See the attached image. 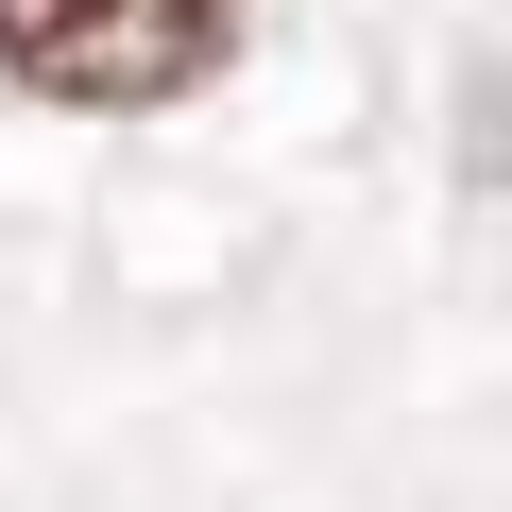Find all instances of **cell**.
Masks as SVG:
<instances>
[{
    "label": "cell",
    "mask_w": 512,
    "mask_h": 512,
    "mask_svg": "<svg viewBox=\"0 0 512 512\" xmlns=\"http://www.w3.org/2000/svg\"><path fill=\"white\" fill-rule=\"evenodd\" d=\"M256 0H0V86L69 120H171L239 69Z\"/></svg>",
    "instance_id": "obj_1"
},
{
    "label": "cell",
    "mask_w": 512,
    "mask_h": 512,
    "mask_svg": "<svg viewBox=\"0 0 512 512\" xmlns=\"http://www.w3.org/2000/svg\"><path fill=\"white\" fill-rule=\"evenodd\" d=\"M461 137H478V171L512 188V69H478V86H461Z\"/></svg>",
    "instance_id": "obj_2"
}]
</instances>
